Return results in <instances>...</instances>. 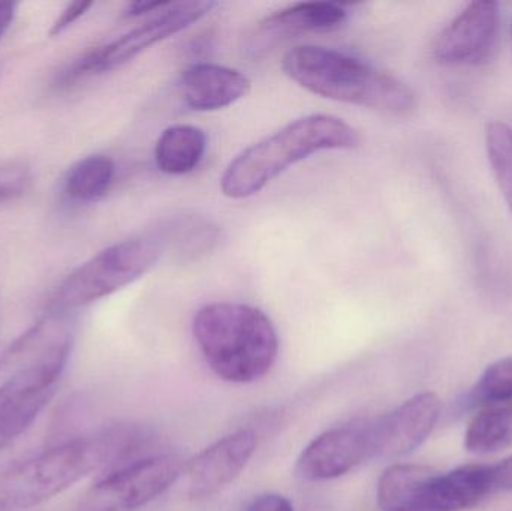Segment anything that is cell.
<instances>
[{
    "instance_id": "cell-1",
    "label": "cell",
    "mask_w": 512,
    "mask_h": 511,
    "mask_svg": "<svg viewBox=\"0 0 512 511\" xmlns=\"http://www.w3.org/2000/svg\"><path fill=\"white\" fill-rule=\"evenodd\" d=\"M72 335L62 314L51 312L24 332L0 360V458L33 425L56 395L71 356Z\"/></svg>"
},
{
    "instance_id": "cell-2",
    "label": "cell",
    "mask_w": 512,
    "mask_h": 511,
    "mask_svg": "<svg viewBox=\"0 0 512 511\" xmlns=\"http://www.w3.org/2000/svg\"><path fill=\"white\" fill-rule=\"evenodd\" d=\"M140 437L114 428L44 450L0 473V511H23L72 488L104 467H116L135 452Z\"/></svg>"
},
{
    "instance_id": "cell-3",
    "label": "cell",
    "mask_w": 512,
    "mask_h": 511,
    "mask_svg": "<svg viewBox=\"0 0 512 511\" xmlns=\"http://www.w3.org/2000/svg\"><path fill=\"white\" fill-rule=\"evenodd\" d=\"M282 69L298 86L322 98L394 117L411 116L417 108V95L405 81L333 48L298 45L283 56Z\"/></svg>"
},
{
    "instance_id": "cell-4",
    "label": "cell",
    "mask_w": 512,
    "mask_h": 511,
    "mask_svg": "<svg viewBox=\"0 0 512 511\" xmlns=\"http://www.w3.org/2000/svg\"><path fill=\"white\" fill-rule=\"evenodd\" d=\"M360 141L358 132L339 117H301L237 155L222 174V194L231 200H245L309 156L325 150L355 149Z\"/></svg>"
},
{
    "instance_id": "cell-5",
    "label": "cell",
    "mask_w": 512,
    "mask_h": 511,
    "mask_svg": "<svg viewBox=\"0 0 512 511\" xmlns=\"http://www.w3.org/2000/svg\"><path fill=\"white\" fill-rule=\"evenodd\" d=\"M192 330L209 368L228 383H254L276 363V327L255 306L231 302L204 306L195 315Z\"/></svg>"
},
{
    "instance_id": "cell-6",
    "label": "cell",
    "mask_w": 512,
    "mask_h": 511,
    "mask_svg": "<svg viewBox=\"0 0 512 511\" xmlns=\"http://www.w3.org/2000/svg\"><path fill=\"white\" fill-rule=\"evenodd\" d=\"M161 257V249L152 237L114 243L66 276L51 308L63 314L111 296L146 275Z\"/></svg>"
},
{
    "instance_id": "cell-7",
    "label": "cell",
    "mask_w": 512,
    "mask_h": 511,
    "mask_svg": "<svg viewBox=\"0 0 512 511\" xmlns=\"http://www.w3.org/2000/svg\"><path fill=\"white\" fill-rule=\"evenodd\" d=\"M215 6V2L206 0L170 3L146 23L134 27L108 44L92 48L75 59L68 68L63 69L62 74L57 77L56 84L59 87H69L84 78L120 68L158 42L203 20Z\"/></svg>"
},
{
    "instance_id": "cell-8",
    "label": "cell",
    "mask_w": 512,
    "mask_h": 511,
    "mask_svg": "<svg viewBox=\"0 0 512 511\" xmlns=\"http://www.w3.org/2000/svg\"><path fill=\"white\" fill-rule=\"evenodd\" d=\"M183 473L176 456L162 455L120 465L81 500L78 511H135L161 497Z\"/></svg>"
},
{
    "instance_id": "cell-9",
    "label": "cell",
    "mask_w": 512,
    "mask_h": 511,
    "mask_svg": "<svg viewBox=\"0 0 512 511\" xmlns=\"http://www.w3.org/2000/svg\"><path fill=\"white\" fill-rule=\"evenodd\" d=\"M373 458V422L352 420L316 437L298 456L295 474L304 482H328Z\"/></svg>"
},
{
    "instance_id": "cell-10",
    "label": "cell",
    "mask_w": 512,
    "mask_h": 511,
    "mask_svg": "<svg viewBox=\"0 0 512 511\" xmlns=\"http://www.w3.org/2000/svg\"><path fill=\"white\" fill-rule=\"evenodd\" d=\"M501 12L496 2H472L439 33L433 56L444 65H481L498 44Z\"/></svg>"
},
{
    "instance_id": "cell-11",
    "label": "cell",
    "mask_w": 512,
    "mask_h": 511,
    "mask_svg": "<svg viewBox=\"0 0 512 511\" xmlns=\"http://www.w3.org/2000/svg\"><path fill=\"white\" fill-rule=\"evenodd\" d=\"M258 437L251 429H240L195 455L183 468L188 494L195 500L209 498L234 482L254 456Z\"/></svg>"
},
{
    "instance_id": "cell-12",
    "label": "cell",
    "mask_w": 512,
    "mask_h": 511,
    "mask_svg": "<svg viewBox=\"0 0 512 511\" xmlns=\"http://www.w3.org/2000/svg\"><path fill=\"white\" fill-rule=\"evenodd\" d=\"M441 410L439 396L423 392L373 422V456L399 458L417 450L432 434Z\"/></svg>"
},
{
    "instance_id": "cell-13",
    "label": "cell",
    "mask_w": 512,
    "mask_h": 511,
    "mask_svg": "<svg viewBox=\"0 0 512 511\" xmlns=\"http://www.w3.org/2000/svg\"><path fill=\"white\" fill-rule=\"evenodd\" d=\"M348 17V9L340 3H294L259 21L249 38L248 47L256 54L306 33L331 32L342 27Z\"/></svg>"
},
{
    "instance_id": "cell-14",
    "label": "cell",
    "mask_w": 512,
    "mask_h": 511,
    "mask_svg": "<svg viewBox=\"0 0 512 511\" xmlns=\"http://www.w3.org/2000/svg\"><path fill=\"white\" fill-rule=\"evenodd\" d=\"M243 72L215 63H194L180 78L183 101L192 110L216 111L236 104L251 92Z\"/></svg>"
},
{
    "instance_id": "cell-15",
    "label": "cell",
    "mask_w": 512,
    "mask_h": 511,
    "mask_svg": "<svg viewBox=\"0 0 512 511\" xmlns=\"http://www.w3.org/2000/svg\"><path fill=\"white\" fill-rule=\"evenodd\" d=\"M493 494L490 465H463L450 473L436 474L427 489L421 511L471 509Z\"/></svg>"
},
{
    "instance_id": "cell-16",
    "label": "cell",
    "mask_w": 512,
    "mask_h": 511,
    "mask_svg": "<svg viewBox=\"0 0 512 511\" xmlns=\"http://www.w3.org/2000/svg\"><path fill=\"white\" fill-rule=\"evenodd\" d=\"M152 239L158 243L161 252H167L174 261L191 263L216 248L221 230L215 222L203 216H174L156 228Z\"/></svg>"
},
{
    "instance_id": "cell-17",
    "label": "cell",
    "mask_w": 512,
    "mask_h": 511,
    "mask_svg": "<svg viewBox=\"0 0 512 511\" xmlns=\"http://www.w3.org/2000/svg\"><path fill=\"white\" fill-rule=\"evenodd\" d=\"M435 477V471L426 465H391L379 479V507L385 511H421Z\"/></svg>"
},
{
    "instance_id": "cell-18",
    "label": "cell",
    "mask_w": 512,
    "mask_h": 511,
    "mask_svg": "<svg viewBox=\"0 0 512 511\" xmlns=\"http://www.w3.org/2000/svg\"><path fill=\"white\" fill-rule=\"evenodd\" d=\"M206 149L207 138L203 129L192 125L170 126L156 141V165L162 173L183 176L201 164Z\"/></svg>"
},
{
    "instance_id": "cell-19",
    "label": "cell",
    "mask_w": 512,
    "mask_h": 511,
    "mask_svg": "<svg viewBox=\"0 0 512 511\" xmlns=\"http://www.w3.org/2000/svg\"><path fill=\"white\" fill-rule=\"evenodd\" d=\"M512 446V402L486 405L472 417L465 432V449L493 455Z\"/></svg>"
},
{
    "instance_id": "cell-20",
    "label": "cell",
    "mask_w": 512,
    "mask_h": 511,
    "mask_svg": "<svg viewBox=\"0 0 512 511\" xmlns=\"http://www.w3.org/2000/svg\"><path fill=\"white\" fill-rule=\"evenodd\" d=\"M116 179V164L105 155H90L72 165L63 182L66 197L92 203L108 194Z\"/></svg>"
},
{
    "instance_id": "cell-21",
    "label": "cell",
    "mask_w": 512,
    "mask_h": 511,
    "mask_svg": "<svg viewBox=\"0 0 512 511\" xmlns=\"http://www.w3.org/2000/svg\"><path fill=\"white\" fill-rule=\"evenodd\" d=\"M487 156L502 197L512 212V128L504 122H492L486 131Z\"/></svg>"
},
{
    "instance_id": "cell-22",
    "label": "cell",
    "mask_w": 512,
    "mask_h": 511,
    "mask_svg": "<svg viewBox=\"0 0 512 511\" xmlns=\"http://www.w3.org/2000/svg\"><path fill=\"white\" fill-rule=\"evenodd\" d=\"M512 402V356L487 366L468 396L472 408Z\"/></svg>"
},
{
    "instance_id": "cell-23",
    "label": "cell",
    "mask_w": 512,
    "mask_h": 511,
    "mask_svg": "<svg viewBox=\"0 0 512 511\" xmlns=\"http://www.w3.org/2000/svg\"><path fill=\"white\" fill-rule=\"evenodd\" d=\"M32 183V170L23 162L0 164V204L23 197Z\"/></svg>"
},
{
    "instance_id": "cell-24",
    "label": "cell",
    "mask_w": 512,
    "mask_h": 511,
    "mask_svg": "<svg viewBox=\"0 0 512 511\" xmlns=\"http://www.w3.org/2000/svg\"><path fill=\"white\" fill-rule=\"evenodd\" d=\"M92 2H74L69 3L65 9H63L62 14L59 15L56 21H54L53 26L50 29L51 36H59L60 33L65 32L66 29L72 26L75 21L80 20L90 8H92Z\"/></svg>"
},
{
    "instance_id": "cell-25",
    "label": "cell",
    "mask_w": 512,
    "mask_h": 511,
    "mask_svg": "<svg viewBox=\"0 0 512 511\" xmlns=\"http://www.w3.org/2000/svg\"><path fill=\"white\" fill-rule=\"evenodd\" d=\"M245 511H294V506L282 495L264 494L254 498Z\"/></svg>"
},
{
    "instance_id": "cell-26",
    "label": "cell",
    "mask_w": 512,
    "mask_h": 511,
    "mask_svg": "<svg viewBox=\"0 0 512 511\" xmlns=\"http://www.w3.org/2000/svg\"><path fill=\"white\" fill-rule=\"evenodd\" d=\"M493 492H512V455L496 465H490Z\"/></svg>"
},
{
    "instance_id": "cell-27",
    "label": "cell",
    "mask_w": 512,
    "mask_h": 511,
    "mask_svg": "<svg viewBox=\"0 0 512 511\" xmlns=\"http://www.w3.org/2000/svg\"><path fill=\"white\" fill-rule=\"evenodd\" d=\"M171 2H132L126 8L125 15L128 17H141V15L152 14L158 9L167 8Z\"/></svg>"
},
{
    "instance_id": "cell-28",
    "label": "cell",
    "mask_w": 512,
    "mask_h": 511,
    "mask_svg": "<svg viewBox=\"0 0 512 511\" xmlns=\"http://www.w3.org/2000/svg\"><path fill=\"white\" fill-rule=\"evenodd\" d=\"M15 3H0V39L3 38L9 27H11L12 20H14Z\"/></svg>"
}]
</instances>
